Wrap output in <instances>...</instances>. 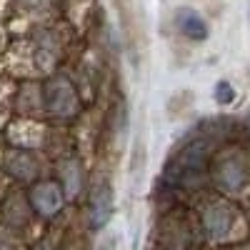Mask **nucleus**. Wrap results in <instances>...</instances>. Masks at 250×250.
Instances as JSON below:
<instances>
[{"label": "nucleus", "instance_id": "3", "mask_svg": "<svg viewBox=\"0 0 250 250\" xmlns=\"http://www.w3.org/2000/svg\"><path fill=\"white\" fill-rule=\"evenodd\" d=\"M220 188H225V190H240V188L245 185L248 180V168L243 165L240 158H228L218 165V173H215Z\"/></svg>", "mask_w": 250, "mask_h": 250}, {"label": "nucleus", "instance_id": "2", "mask_svg": "<svg viewBox=\"0 0 250 250\" xmlns=\"http://www.w3.org/2000/svg\"><path fill=\"white\" fill-rule=\"evenodd\" d=\"M233 220H235V213H233V208L225 205V203L208 205L205 213H203V228L210 238H225L233 228Z\"/></svg>", "mask_w": 250, "mask_h": 250}, {"label": "nucleus", "instance_id": "5", "mask_svg": "<svg viewBox=\"0 0 250 250\" xmlns=\"http://www.w3.org/2000/svg\"><path fill=\"white\" fill-rule=\"evenodd\" d=\"M110 213H113V193H110L108 185H100V188H95V193L90 198V223H93V228H103L108 223Z\"/></svg>", "mask_w": 250, "mask_h": 250}, {"label": "nucleus", "instance_id": "1", "mask_svg": "<svg viewBox=\"0 0 250 250\" xmlns=\"http://www.w3.org/2000/svg\"><path fill=\"white\" fill-rule=\"evenodd\" d=\"M30 205H33V210L38 215H43V218L58 215L60 208H62V190H60V185H55L50 180L38 183L30 190Z\"/></svg>", "mask_w": 250, "mask_h": 250}, {"label": "nucleus", "instance_id": "4", "mask_svg": "<svg viewBox=\"0 0 250 250\" xmlns=\"http://www.w3.org/2000/svg\"><path fill=\"white\" fill-rule=\"evenodd\" d=\"M48 108L60 115H70L75 110V93L68 80H53L48 85Z\"/></svg>", "mask_w": 250, "mask_h": 250}, {"label": "nucleus", "instance_id": "6", "mask_svg": "<svg viewBox=\"0 0 250 250\" xmlns=\"http://www.w3.org/2000/svg\"><path fill=\"white\" fill-rule=\"evenodd\" d=\"M175 23H178V30L190 38V40H205L208 38V25L205 20L193 10V8H180L178 15H175Z\"/></svg>", "mask_w": 250, "mask_h": 250}, {"label": "nucleus", "instance_id": "7", "mask_svg": "<svg viewBox=\"0 0 250 250\" xmlns=\"http://www.w3.org/2000/svg\"><path fill=\"white\" fill-rule=\"evenodd\" d=\"M215 100L220 103V105H230V103L235 100V90H233L230 83H225V80L218 83L215 85Z\"/></svg>", "mask_w": 250, "mask_h": 250}]
</instances>
